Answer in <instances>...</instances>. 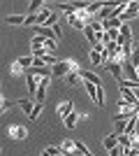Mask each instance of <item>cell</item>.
I'll return each mask as SVG.
<instances>
[{
	"label": "cell",
	"mask_w": 139,
	"mask_h": 156,
	"mask_svg": "<svg viewBox=\"0 0 139 156\" xmlns=\"http://www.w3.org/2000/svg\"><path fill=\"white\" fill-rule=\"evenodd\" d=\"M70 72H79V68H77L74 61H58V63L51 68V75H53V77H63V79H65Z\"/></svg>",
	"instance_id": "obj_1"
},
{
	"label": "cell",
	"mask_w": 139,
	"mask_h": 156,
	"mask_svg": "<svg viewBox=\"0 0 139 156\" xmlns=\"http://www.w3.org/2000/svg\"><path fill=\"white\" fill-rule=\"evenodd\" d=\"M116 44L121 47V49H125V47H132V28L127 26V23H123L121 26V37Z\"/></svg>",
	"instance_id": "obj_2"
},
{
	"label": "cell",
	"mask_w": 139,
	"mask_h": 156,
	"mask_svg": "<svg viewBox=\"0 0 139 156\" xmlns=\"http://www.w3.org/2000/svg\"><path fill=\"white\" fill-rule=\"evenodd\" d=\"M104 68L111 72L114 77H116V82H118V84H125V79H123V63H121V61H118V63H107Z\"/></svg>",
	"instance_id": "obj_3"
},
{
	"label": "cell",
	"mask_w": 139,
	"mask_h": 156,
	"mask_svg": "<svg viewBox=\"0 0 139 156\" xmlns=\"http://www.w3.org/2000/svg\"><path fill=\"white\" fill-rule=\"evenodd\" d=\"M137 16H139V2L132 0V2H127V9H125V14H123L121 19H123V23H127L130 19H137Z\"/></svg>",
	"instance_id": "obj_4"
},
{
	"label": "cell",
	"mask_w": 139,
	"mask_h": 156,
	"mask_svg": "<svg viewBox=\"0 0 139 156\" xmlns=\"http://www.w3.org/2000/svg\"><path fill=\"white\" fill-rule=\"evenodd\" d=\"M121 63H123V72L127 75V79L139 84V72H137V68L132 65V61H121Z\"/></svg>",
	"instance_id": "obj_5"
},
{
	"label": "cell",
	"mask_w": 139,
	"mask_h": 156,
	"mask_svg": "<svg viewBox=\"0 0 139 156\" xmlns=\"http://www.w3.org/2000/svg\"><path fill=\"white\" fill-rule=\"evenodd\" d=\"M49 84H51V77H40V89H37V96H35V100H37V103H44Z\"/></svg>",
	"instance_id": "obj_6"
},
{
	"label": "cell",
	"mask_w": 139,
	"mask_h": 156,
	"mask_svg": "<svg viewBox=\"0 0 139 156\" xmlns=\"http://www.w3.org/2000/svg\"><path fill=\"white\" fill-rule=\"evenodd\" d=\"M72 112H74V103H72V100H63V103L58 105V114H60V119L70 117Z\"/></svg>",
	"instance_id": "obj_7"
},
{
	"label": "cell",
	"mask_w": 139,
	"mask_h": 156,
	"mask_svg": "<svg viewBox=\"0 0 139 156\" xmlns=\"http://www.w3.org/2000/svg\"><path fill=\"white\" fill-rule=\"evenodd\" d=\"M9 135H12L14 140H26L28 137V128L26 126H12V128H9Z\"/></svg>",
	"instance_id": "obj_8"
},
{
	"label": "cell",
	"mask_w": 139,
	"mask_h": 156,
	"mask_svg": "<svg viewBox=\"0 0 139 156\" xmlns=\"http://www.w3.org/2000/svg\"><path fill=\"white\" fill-rule=\"evenodd\" d=\"M79 75H81V79H86L88 84H95V86H102V79L95 75V72H88V70H79Z\"/></svg>",
	"instance_id": "obj_9"
},
{
	"label": "cell",
	"mask_w": 139,
	"mask_h": 156,
	"mask_svg": "<svg viewBox=\"0 0 139 156\" xmlns=\"http://www.w3.org/2000/svg\"><path fill=\"white\" fill-rule=\"evenodd\" d=\"M84 35L88 37V42H91V49L95 44H100V40H98V33H95V28H93V23H88L86 28H84Z\"/></svg>",
	"instance_id": "obj_10"
},
{
	"label": "cell",
	"mask_w": 139,
	"mask_h": 156,
	"mask_svg": "<svg viewBox=\"0 0 139 156\" xmlns=\"http://www.w3.org/2000/svg\"><path fill=\"white\" fill-rule=\"evenodd\" d=\"M102 147H104L107 151L116 149V147H118V135H116V133H111V135H107L104 140H102Z\"/></svg>",
	"instance_id": "obj_11"
},
{
	"label": "cell",
	"mask_w": 139,
	"mask_h": 156,
	"mask_svg": "<svg viewBox=\"0 0 139 156\" xmlns=\"http://www.w3.org/2000/svg\"><path fill=\"white\" fill-rule=\"evenodd\" d=\"M79 119H84V114H79V112H72L70 117H65V119H63V124H65L67 128H77Z\"/></svg>",
	"instance_id": "obj_12"
},
{
	"label": "cell",
	"mask_w": 139,
	"mask_h": 156,
	"mask_svg": "<svg viewBox=\"0 0 139 156\" xmlns=\"http://www.w3.org/2000/svg\"><path fill=\"white\" fill-rule=\"evenodd\" d=\"M16 105L26 112L28 117H30V114H33V110H35V105H33V100H30V98H21V100H16Z\"/></svg>",
	"instance_id": "obj_13"
},
{
	"label": "cell",
	"mask_w": 139,
	"mask_h": 156,
	"mask_svg": "<svg viewBox=\"0 0 139 156\" xmlns=\"http://www.w3.org/2000/svg\"><path fill=\"white\" fill-rule=\"evenodd\" d=\"M7 26H26V16H21V14H12V16H7L5 19Z\"/></svg>",
	"instance_id": "obj_14"
},
{
	"label": "cell",
	"mask_w": 139,
	"mask_h": 156,
	"mask_svg": "<svg viewBox=\"0 0 139 156\" xmlns=\"http://www.w3.org/2000/svg\"><path fill=\"white\" fill-rule=\"evenodd\" d=\"M53 9H63V12H65L67 16L77 12V7H74V2H58V5H53Z\"/></svg>",
	"instance_id": "obj_15"
},
{
	"label": "cell",
	"mask_w": 139,
	"mask_h": 156,
	"mask_svg": "<svg viewBox=\"0 0 139 156\" xmlns=\"http://www.w3.org/2000/svg\"><path fill=\"white\" fill-rule=\"evenodd\" d=\"M67 23H70V26H74V28H81V30H84V28L88 26V23H84V21H81L79 16H77V12H74V14H70V16H67Z\"/></svg>",
	"instance_id": "obj_16"
},
{
	"label": "cell",
	"mask_w": 139,
	"mask_h": 156,
	"mask_svg": "<svg viewBox=\"0 0 139 156\" xmlns=\"http://www.w3.org/2000/svg\"><path fill=\"white\" fill-rule=\"evenodd\" d=\"M118 144L123 147V149H132V147H134V140H132L130 135H125V133H123V135H118Z\"/></svg>",
	"instance_id": "obj_17"
},
{
	"label": "cell",
	"mask_w": 139,
	"mask_h": 156,
	"mask_svg": "<svg viewBox=\"0 0 139 156\" xmlns=\"http://www.w3.org/2000/svg\"><path fill=\"white\" fill-rule=\"evenodd\" d=\"M137 121H139V114H137V117H132V119H127V126H125V135H130V137L134 135V130H137Z\"/></svg>",
	"instance_id": "obj_18"
},
{
	"label": "cell",
	"mask_w": 139,
	"mask_h": 156,
	"mask_svg": "<svg viewBox=\"0 0 139 156\" xmlns=\"http://www.w3.org/2000/svg\"><path fill=\"white\" fill-rule=\"evenodd\" d=\"M42 9H44V2H42V0H33V2L28 5V12L30 14H40Z\"/></svg>",
	"instance_id": "obj_19"
},
{
	"label": "cell",
	"mask_w": 139,
	"mask_h": 156,
	"mask_svg": "<svg viewBox=\"0 0 139 156\" xmlns=\"http://www.w3.org/2000/svg\"><path fill=\"white\" fill-rule=\"evenodd\" d=\"M79 82H81V75H79V72H70V75L65 77V84L67 86H77Z\"/></svg>",
	"instance_id": "obj_20"
},
{
	"label": "cell",
	"mask_w": 139,
	"mask_h": 156,
	"mask_svg": "<svg viewBox=\"0 0 139 156\" xmlns=\"http://www.w3.org/2000/svg\"><path fill=\"white\" fill-rule=\"evenodd\" d=\"M16 63H19L23 70H30V68H33V63H35V58H33V56H21Z\"/></svg>",
	"instance_id": "obj_21"
},
{
	"label": "cell",
	"mask_w": 139,
	"mask_h": 156,
	"mask_svg": "<svg viewBox=\"0 0 139 156\" xmlns=\"http://www.w3.org/2000/svg\"><path fill=\"white\" fill-rule=\"evenodd\" d=\"M104 5H107V2H88L86 12L91 14V16H93V14H100V9H104Z\"/></svg>",
	"instance_id": "obj_22"
},
{
	"label": "cell",
	"mask_w": 139,
	"mask_h": 156,
	"mask_svg": "<svg viewBox=\"0 0 139 156\" xmlns=\"http://www.w3.org/2000/svg\"><path fill=\"white\" fill-rule=\"evenodd\" d=\"M60 149H63V154H70V156H74V154H77V149H74V140H65Z\"/></svg>",
	"instance_id": "obj_23"
},
{
	"label": "cell",
	"mask_w": 139,
	"mask_h": 156,
	"mask_svg": "<svg viewBox=\"0 0 139 156\" xmlns=\"http://www.w3.org/2000/svg\"><path fill=\"white\" fill-rule=\"evenodd\" d=\"M91 63L93 65H104V56L100 51H95V49H91Z\"/></svg>",
	"instance_id": "obj_24"
},
{
	"label": "cell",
	"mask_w": 139,
	"mask_h": 156,
	"mask_svg": "<svg viewBox=\"0 0 139 156\" xmlns=\"http://www.w3.org/2000/svg\"><path fill=\"white\" fill-rule=\"evenodd\" d=\"M74 149H77V154H84V156H93L91 151H88V147L84 142H79V140H74Z\"/></svg>",
	"instance_id": "obj_25"
},
{
	"label": "cell",
	"mask_w": 139,
	"mask_h": 156,
	"mask_svg": "<svg viewBox=\"0 0 139 156\" xmlns=\"http://www.w3.org/2000/svg\"><path fill=\"white\" fill-rule=\"evenodd\" d=\"M56 47H58V40H56V37H49V40L44 42V49H46L49 54H53V51H56Z\"/></svg>",
	"instance_id": "obj_26"
},
{
	"label": "cell",
	"mask_w": 139,
	"mask_h": 156,
	"mask_svg": "<svg viewBox=\"0 0 139 156\" xmlns=\"http://www.w3.org/2000/svg\"><path fill=\"white\" fill-rule=\"evenodd\" d=\"M86 91H88V96L95 100V105H98V86H95V84H88V82H86Z\"/></svg>",
	"instance_id": "obj_27"
},
{
	"label": "cell",
	"mask_w": 139,
	"mask_h": 156,
	"mask_svg": "<svg viewBox=\"0 0 139 156\" xmlns=\"http://www.w3.org/2000/svg\"><path fill=\"white\" fill-rule=\"evenodd\" d=\"M42 110H44V105H42V103H35V110H33V114H30V119H33V121H35V119H40Z\"/></svg>",
	"instance_id": "obj_28"
},
{
	"label": "cell",
	"mask_w": 139,
	"mask_h": 156,
	"mask_svg": "<svg viewBox=\"0 0 139 156\" xmlns=\"http://www.w3.org/2000/svg\"><path fill=\"white\" fill-rule=\"evenodd\" d=\"M46 54H49V51H46L44 47H35V49H33V56H35V58H44Z\"/></svg>",
	"instance_id": "obj_29"
},
{
	"label": "cell",
	"mask_w": 139,
	"mask_h": 156,
	"mask_svg": "<svg viewBox=\"0 0 139 156\" xmlns=\"http://www.w3.org/2000/svg\"><path fill=\"white\" fill-rule=\"evenodd\" d=\"M42 61H44V65H51V68H53V65H56V63H58V58H56L53 54H46V56H44V58H42Z\"/></svg>",
	"instance_id": "obj_30"
},
{
	"label": "cell",
	"mask_w": 139,
	"mask_h": 156,
	"mask_svg": "<svg viewBox=\"0 0 139 156\" xmlns=\"http://www.w3.org/2000/svg\"><path fill=\"white\" fill-rule=\"evenodd\" d=\"M125 121H116V128H114V133H116V135H123V133H125Z\"/></svg>",
	"instance_id": "obj_31"
},
{
	"label": "cell",
	"mask_w": 139,
	"mask_h": 156,
	"mask_svg": "<svg viewBox=\"0 0 139 156\" xmlns=\"http://www.w3.org/2000/svg\"><path fill=\"white\" fill-rule=\"evenodd\" d=\"M44 42H46V37H40V35H35V37H33V49H35V47H44Z\"/></svg>",
	"instance_id": "obj_32"
},
{
	"label": "cell",
	"mask_w": 139,
	"mask_h": 156,
	"mask_svg": "<svg viewBox=\"0 0 139 156\" xmlns=\"http://www.w3.org/2000/svg\"><path fill=\"white\" fill-rule=\"evenodd\" d=\"M12 105H14V103H12V100H7V98H2V100H0V107H2V112H7Z\"/></svg>",
	"instance_id": "obj_33"
},
{
	"label": "cell",
	"mask_w": 139,
	"mask_h": 156,
	"mask_svg": "<svg viewBox=\"0 0 139 156\" xmlns=\"http://www.w3.org/2000/svg\"><path fill=\"white\" fill-rule=\"evenodd\" d=\"M21 70H23V68H21L19 63H12V68H9V72H12V75H21Z\"/></svg>",
	"instance_id": "obj_34"
},
{
	"label": "cell",
	"mask_w": 139,
	"mask_h": 156,
	"mask_svg": "<svg viewBox=\"0 0 139 156\" xmlns=\"http://www.w3.org/2000/svg\"><path fill=\"white\" fill-rule=\"evenodd\" d=\"M132 65H134V68H139V49H134V51H132Z\"/></svg>",
	"instance_id": "obj_35"
},
{
	"label": "cell",
	"mask_w": 139,
	"mask_h": 156,
	"mask_svg": "<svg viewBox=\"0 0 139 156\" xmlns=\"http://www.w3.org/2000/svg\"><path fill=\"white\" fill-rule=\"evenodd\" d=\"M123 151H125V149H123V147L118 144V147H116V149H111L109 154H111V156H123Z\"/></svg>",
	"instance_id": "obj_36"
},
{
	"label": "cell",
	"mask_w": 139,
	"mask_h": 156,
	"mask_svg": "<svg viewBox=\"0 0 139 156\" xmlns=\"http://www.w3.org/2000/svg\"><path fill=\"white\" fill-rule=\"evenodd\" d=\"M123 156H139V151H137V147H132V149H125V151H123Z\"/></svg>",
	"instance_id": "obj_37"
},
{
	"label": "cell",
	"mask_w": 139,
	"mask_h": 156,
	"mask_svg": "<svg viewBox=\"0 0 139 156\" xmlns=\"http://www.w3.org/2000/svg\"><path fill=\"white\" fill-rule=\"evenodd\" d=\"M53 35H56V37H58V40L63 37V28H60L58 23H56V26H53Z\"/></svg>",
	"instance_id": "obj_38"
},
{
	"label": "cell",
	"mask_w": 139,
	"mask_h": 156,
	"mask_svg": "<svg viewBox=\"0 0 139 156\" xmlns=\"http://www.w3.org/2000/svg\"><path fill=\"white\" fill-rule=\"evenodd\" d=\"M134 93H137V98H139V89H134Z\"/></svg>",
	"instance_id": "obj_39"
},
{
	"label": "cell",
	"mask_w": 139,
	"mask_h": 156,
	"mask_svg": "<svg viewBox=\"0 0 139 156\" xmlns=\"http://www.w3.org/2000/svg\"><path fill=\"white\" fill-rule=\"evenodd\" d=\"M74 156H84V154H74Z\"/></svg>",
	"instance_id": "obj_40"
},
{
	"label": "cell",
	"mask_w": 139,
	"mask_h": 156,
	"mask_svg": "<svg viewBox=\"0 0 139 156\" xmlns=\"http://www.w3.org/2000/svg\"><path fill=\"white\" fill-rule=\"evenodd\" d=\"M134 47H137V49H139V42H137V44H134Z\"/></svg>",
	"instance_id": "obj_41"
},
{
	"label": "cell",
	"mask_w": 139,
	"mask_h": 156,
	"mask_svg": "<svg viewBox=\"0 0 139 156\" xmlns=\"http://www.w3.org/2000/svg\"><path fill=\"white\" fill-rule=\"evenodd\" d=\"M60 156H67V154H60Z\"/></svg>",
	"instance_id": "obj_42"
}]
</instances>
